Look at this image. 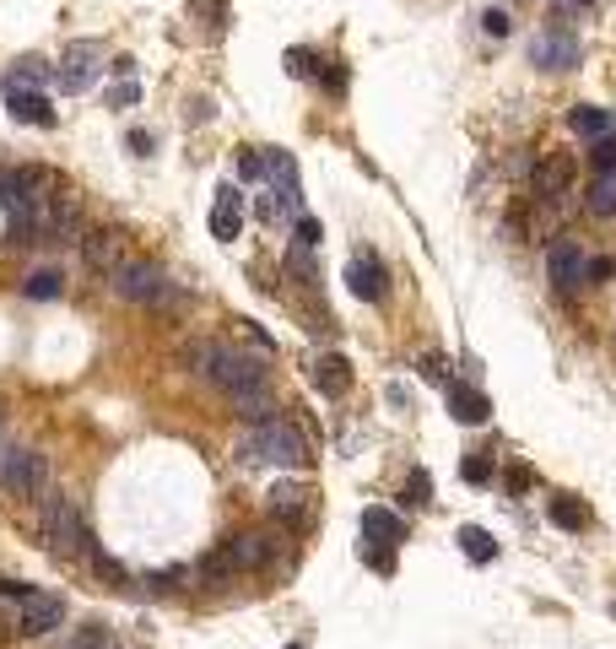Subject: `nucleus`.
Returning a JSON list of instances; mask_svg holds the SVG:
<instances>
[{
	"label": "nucleus",
	"instance_id": "nucleus-1",
	"mask_svg": "<svg viewBox=\"0 0 616 649\" xmlns=\"http://www.w3.org/2000/svg\"><path fill=\"white\" fill-rule=\"evenodd\" d=\"M38 536H44V547L55 552V558H92V531H87V520H82V509H76L65 493H55V487H44L38 493Z\"/></svg>",
	"mask_w": 616,
	"mask_h": 649
},
{
	"label": "nucleus",
	"instance_id": "nucleus-2",
	"mask_svg": "<svg viewBox=\"0 0 616 649\" xmlns=\"http://www.w3.org/2000/svg\"><path fill=\"white\" fill-rule=\"evenodd\" d=\"M184 363H190L206 384H217L222 395L265 384V368L254 363V357H244L238 347H227V341H190V347H184Z\"/></svg>",
	"mask_w": 616,
	"mask_h": 649
},
{
	"label": "nucleus",
	"instance_id": "nucleus-3",
	"mask_svg": "<svg viewBox=\"0 0 616 649\" xmlns=\"http://www.w3.org/2000/svg\"><path fill=\"white\" fill-rule=\"evenodd\" d=\"M238 460H249V466H287V471H298V466H308V439L292 428L287 417L254 422V428H244V439H238Z\"/></svg>",
	"mask_w": 616,
	"mask_h": 649
},
{
	"label": "nucleus",
	"instance_id": "nucleus-4",
	"mask_svg": "<svg viewBox=\"0 0 616 649\" xmlns=\"http://www.w3.org/2000/svg\"><path fill=\"white\" fill-rule=\"evenodd\" d=\"M0 487L17 493V498H38L49 487L44 455H38V449H6V455H0Z\"/></svg>",
	"mask_w": 616,
	"mask_h": 649
},
{
	"label": "nucleus",
	"instance_id": "nucleus-5",
	"mask_svg": "<svg viewBox=\"0 0 616 649\" xmlns=\"http://www.w3.org/2000/svg\"><path fill=\"white\" fill-rule=\"evenodd\" d=\"M109 287H114L119 298H130V303H152V309H157V303L168 298V287H173V282L152 266V260H125V266H119V271L109 276Z\"/></svg>",
	"mask_w": 616,
	"mask_h": 649
},
{
	"label": "nucleus",
	"instance_id": "nucleus-6",
	"mask_svg": "<svg viewBox=\"0 0 616 649\" xmlns=\"http://www.w3.org/2000/svg\"><path fill=\"white\" fill-rule=\"evenodd\" d=\"M222 547H227V558H233L238 574H265V568H276V558H281V536H271V531H238V536H227Z\"/></svg>",
	"mask_w": 616,
	"mask_h": 649
},
{
	"label": "nucleus",
	"instance_id": "nucleus-7",
	"mask_svg": "<svg viewBox=\"0 0 616 649\" xmlns=\"http://www.w3.org/2000/svg\"><path fill=\"white\" fill-rule=\"evenodd\" d=\"M65 622V601L49 590H28L17 601V639H44V633H55Z\"/></svg>",
	"mask_w": 616,
	"mask_h": 649
},
{
	"label": "nucleus",
	"instance_id": "nucleus-8",
	"mask_svg": "<svg viewBox=\"0 0 616 649\" xmlns=\"http://www.w3.org/2000/svg\"><path fill=\"white\" fill-rule=\"evenodd\" d=\"M265 514L281 520L287 531H298V525H308V514H314V487H308V482H287V476H281L271 493H265Z\"/></svg>",
	"mask_w": 616,
	"mask_h": 649
},
{
	"label": "nucleus",
	"instance_id": "nucleus-9",
	"mask_svg": "<svg viewBox=\"0 0 616 649\" xmlns=\"http://www.w3.org/2000/svg\"><path fill=\"white\" fill-rule=\"evenodd\" d=\"M103 49L98 44H71L60 55V65H55V87L60 92H87L92 82H98V71H103Z\"/></svg>",
	"mask_w": 616,
	"mask_h": 649
},
{
	"label": "nucleus",
	"instance_id": "nucleus-10",
	"mask_svg": "<svg viewBox=\"0 0 616 649\" xmlns=\"http://www.w3.org/2000/svg\"><path fill=\"white\" fill-rule=\"evenodd\" d=\"M530 60L541 65V71H573V65H579V38L568 28H541L530 38Z\"/></svg>",
	"mask_w": 616,
	"mask_h": 649
},
{
	"label": "nucleus",
	"instance_id": "nucleus-11",
	"mask_svg": "<svg viewBox=\"0 0 616 649\" xmlns=\"http://www.w3.org/2000/svg\"><path fill=\"white\" fill-rule=\"evenodd\" d=\"M546 271H552L557 293H579V287L589 282V255L579 244H568V238H557V244L546 249Z\"/></svg>",
	"mask_w": 616,
	"mask_h": 649
},
{
	"label": "nucleus",
	"instance_id": "nucleus-12",
	"mask_svg": "<svg viewBox=\"0 0 616 649\" xmlns=\"http://www.w3.org/2000/svg\"><path fill=\"white\" fill-rule=\"evenodd\" d=\"M82 260L92 271L114 276L119 266H125V244H119V233H109V228H87L82 233Z\"/></svg>",
	"mask_w": 616,
	"mask_h": 649
},
{
	"label": "nucleus",
	"instance_id": "nucleus-13",
	"mask_svg": "<svg viewBox=\"0 0 616 649\" xmlns=\"http://www.w3.org/2000/svg\"><path fill=\"white\" fill-rule=\"evenodd\" d=\"M346 282H352V298H363V303H379L384 293H390L384 266L373 255H352V260H346Z\"/></svg>",
	"mask_w": 616,
	"mask_h": 649
},
{
	"label": "nucleus",
	"instance_id": "nucleus-14",
	"mask_svg": "<svg viewBox=\"0 0 616 649\" xmlns=\"http://www.w3.org/2000/svg\"><path fill=\"white\" fill-rule=\"evenodd\" d=\"M568 190H573V157H546V163L535 168V195H541V206H557Z\"/></svg>",
	"mask_w": 616,
	"mask_h": 649
},
{
	"label": "nucleus",
	"instance_id": "nucleus-15",
	"mask_svg": "<svg viewBox=\"0 0 616 649\" xmlns=\"http://www.w3.org/2000/svg\"><path fill=\"white\" fill-rule=\"evenodd\" d=\"M449 417L465 422V428H481L492 417V401L476 390V384H449Z\"/></svg>",
	"mask_w": 616,
	"mask_h": 649
},
{
	"label": "nucleus",
	"instance_id": "nucleus-16",
	"mask_svg": "<svg viewBox=\"0 0 616 649\" xmlns=\"http://www.w3.org/2000/svg\"><path fill=\"white\" fill-rule=\"evenodd\" d=\"M211 233H217V238H238V233H244V195H238L233 184H222V190H217V206H211Z\"/></svg>",
	"mask_w": 616,
	"mask_h": 649
},
{
	"label": "nucleus",
	"instance_id": "nucleus-17",
	"mask_svg": "<svg viewBox=\"0 0 616 649\" xmlns=\"http://www.w3.org/2000/svg\"><path fill=\"white\" fill-rule=\"evenodd\" d=\"M6 103H11V119H22V125H55V109H49L44 92H22V87H6Z\"/></svg>",
	"mask_w": 616,
	"mask_h": 649
},
{
	"label": "nucleus",
	"instance_id": "nucleus-18",
	"mask_svg": "<svg viewBox=\"0 0 616 649\" xmlns=\"http://www.w3.org/2000/svg\"><path fill=\"white\" fill-rule=\"evenodd\" d=\"M363 536L384 541V547H400V541H406V520H400L395 509H379V503H373V509H363Z\"/></svg>",
	"mask_w": 616,
	"mask_h": 649
},
{
	"label": "nucleus",
	"instance_id": "nucleus-19",
	"mask_svg": "<svg viewBox=\"0 0 616 649\" xmlns=\"http://www.w3.org/2000/svg\"><path fill=\"white\" fill-rule=\"evenodd\" d=\"M227 401H233V412L249 422H276V401H271V390H265V384H254V390H238V395H227Z\"/></svg>",
	"mask_w": 616,
	"mask_h": 649
},
{
	"label": "nucleus",
	"instance_id": "nucleus-20",
	"mask_svg": "<svg viewBox=\"0 0 616 649\" xmlns=\"http://www.w3.org/2000/svg\"><path fill=\"white\" fill-rule=\"evenodd\" d=\"M314 384H319L325 395H346V384H352V363H346L341 352L319 357V363H314Z\"/></svg>",
	"mask_w": 616,
	"mask_h": 649
},
{
	"label": "nucleus",
	"instance_id": "nucleus-21",
	"mask_svg": "<svg viewBox=\"0 0 616 649\" xmlns=\"http://www.w3.org/2000/svg\"><path fill=\"white\" fill-rule=\"evenodd\" d=\"M568 125H573V136H584V141L611 136V114H606V109H595V103H573Z\"/></svg>",
	"mask_w": 616,
	"mask_h": 649
},
{
	"label": "nucleus",
	"instance_id": "nucleus-22",
	"mask_svg": "<svg viewBox=\"0 0 616 649\" xmlns=\"http://www.w3.org/2000/svg\"><path fill=\"white\" fill-rule=\"evenodd\" d=\"M589 211H595V217H616V168L611 174H595V184H589Z\"/></svg>",
	"mask_w": 616,
	"mask_h": 649
},
{
	"label": "nucleus",
	"instance_id": "nucleus-23",
	"mask_svg": "<svg viewBox=\"0 0 616 649\" xmlns=\"http://www.w3.org/2000/svg\"><path fill=\"white\" fill-rule=\"evenodd\" d=\"M460 547H465V558H471V563H492V558H498V541L481 531V525H460Z\"/></svg>",
	"mask_w": 616,
	"mask_h": 649
},
{
	"label": "nucleus",
	"instance_id": "nucleus-24",
	"mask_svg": "<svg viewBox=\"0 0 616 649\" xmlns=\"http://www.w3.org/2000/svg\"><path fill=\"white\" fill-rule=\"evenodd\" d=\"M546 509H552V520L562 525V531H584V525H589L584 503H579V498H568V493H557L552 503H546Z\"/></svg>",
	"mask_w": 616,
	"mask_h": 649
},
{
	"label": "nucleus",
	"instance_id": "nucleus-25",
	"mask_svg": "<svg viewBox=\"0 0 616 649\" xmlns=\"http://www.w3.org/2000/svg\"><path fill=\"white\" fill-rule=\"evenodd\" d=\"M238 568H233V558H227V547H217V552H206V558L195 563V579H206V585H222V579H233Z\"/></svg>",
	"mask_w": 616,
	"mask_h": 649
},
{
	"label": "nucleus",
	"instance_id": "nucleus-26",
	"mask_svg": "<svg viewBox=\"0 0 616 649\" xmlns=\"http://www.w3.org/2000/svg\"><path fill=\"white\" fill-rule=\"evenodd\" d=\"M60 293H65L60 271H33L28 282H22V298H38V303H49V298H60Z\"/></svg>",
	"mask_w": 616,
	"mask_h": 649
},
{
	"label": "nucleus",
	"instance_id": "nucleus-27",
	"mask_svg": "<svg viewBox=\"0 0 616 649\" xmlns=\"http://www.w3.org/2000/svg\"><path fill=\"white\" fill-rule=\"evenodd\" d=\"M65 649H114V639H109V628H103V622H82V628L65 639Z\"/></svg>",
	"mask_w": 616,
	"mask_h": 649
},
{
	"label": "nucleus",
	"instance_id": "nucleus-28",
	"mask_svg": "<svg viewBox=\"0 0 616 649\" xmlns=\"http://www.w3.org/2000/svg\"><path fill=\"white\" fill-rule=\"evenodd\" d=\"M49 76L55 71H49L44 60H17V71L6 76V87H38V82H49Z\"/></svg>",
	"mask_w": 616,
	"mask_h": 649
},
{
	"label": "nucleus",
	"instance_id": "nucleus-29",
	"mask_svg": "<svg viewBox=\"0 0 616 649\" xmlns=\"http://www.w3.org/2000/svg\"><path fill=\"white\" fill-rule=\"evenodd\" d=\"M589 168H595V174H611V168H616V136L589 141Z\"/></svg>",
	"mask_w": 616,
	"mask_h": 649
},
{
	"label": "nucleus",
	"instance_id": "nucleus-30",
	"mask_svg": "<svg viewBox=\"0 0 616 649\" xmlns=\"http://www.w3.org/2000/svg\"><path fill=\"white\" fill-rule=\"evenodd\" d=\"M460 476H465L471 487H487V482H492V460H487V455H465V460H460Z\"/></svg>",
	"mask_w": 616,
	"mask_h": 649
},
{
	"label": "nucleus",
	"instance_id": "nucleus-31",
	"mask_svg": "<svg viewBox=\"0 0 616 649\" xmlns=\"http://www.w3.org/2000/svg\"><path fill=\"white\" fill-rule=\"evenodd\" d=\"M363 558H368L373 568H379V574H395V547H384V541H368Z\"/></svg>",
	"mask_w": 616,
	"mask_h": 649
},
{
	"label": "nucleus",
	"instance_id": "nucleus-32",
	"mask_svg": "<svg viewBox=\"0 0 616 649\" xmlns=\"http://www.w3.org/2000/svg\"><path fill=\"white\" fill-rule=\"evenodd\" d=\"M422 379H433V384H444V390H449V357L427 352V357H422Z\"/></svg>",
	"mask_w": 616,
	"mask_h": 649
},
{
	"label": "nucleus",
	"instance_id": "nucleus-33",
	"mask_svg": "<svg viewBox=\"0 0 616 649\" xmlns=\"http://www.w3.org/2000/svg\"><path fill=\"white\" fill-rule=\"evenodd\" d=\"M87 563L98 568L103 579H114V585H119V579H125V568H119V563H114V558H109V552H103V547H92V558H87Z\"/></svg>",
	"mask_w": 616,
	"mask_h": 649
},
{
	"label": "nucleus",
	"instance_id": "nucleus-34",
	"mask_svg": "<svg viewBox=\"0 0 616 649\" xmlns=\"http://www.w3.org/2000/svg\"><path fill=\"white\" fill-rule=\"evenodd\" d=\"M109 103H119V109H130V103H141V87L136 82H130V76H125V82H109Z\"/></svg>",
	"mask_w": 616,
	"mask_h": 649
},
{
	"label": "nucleus",
	"instance_id": "nucleus-35",
	"mask_svg": "<svg viewBox=\"0 0 616 649\" xmlns=\"http://www.w3.org/2000/svg\"><path fill=\"white\" fill-rule=\"evenodd\" d=\"M481 28H487L492 38H508V28H514V22H508V11L492 6V11H481Z\"/></svg>",
	"mask_w": 616,
	"mask_h": 649
},
{
	"label": "nucleus",
	"instance_id": "nucleus-36",
	"mask_svg": "<svg viewBox=\"0 0 616 649\" xmlns=\"http://www.w3.org/2000/svg\"><path fill=\"white\" fill-rule=\"evenodd\" d=\"M406 498L411 503H433V476L417 471V476H411V487H406Z\"/></svg>",
	"mask_w": 616,
	"mask_h": 649
},
{
	"label": "nucleus",
	"instance_id": "nucleus-37",
	"mask_svg": "<svg viewBox=\"0 0 616 649\" xmlns=\"http://www.w3.org/2000/svg\"><path fill=\"white\" fill-rule=\"evenodd\" d=\"M238 174H244V179H265V157L260 152H238Z\"/></svg>",
	"mask_w": 616,
	"mask_h": 649
},
{
	"label": "nucleus",
	"instance_id": "nucleus-38",
	"mask_svg": "<svg viewBox=\"0 0 616 649\" xmlns=\"http://www.w3.org/2000/svg\"><path fill=\"white\" fill-rule=\"evenodd\" d=\"M298 244H303V249L319 244V222H314V217H298Z\"/></svg>",
	"mask_w": 616,
	"mask_h": 649
},
{
	"label": "nucleus",
	"instance_id": "nucleus-39",
	"mask_svg": "<svg viewBox=\"0 0 616 649\" xmlns=\"http://www.w3.org/2000/svg\"><path fill=\"white\" fill-rule=\"evenodd\" d=\"M589 276H600V282H606V276H616V260H611V255L589 260Z\"/></svg>",
	"mask_w": 616,
	"mask_h": 649
},
{
	"label": "nucleus",
	"instance_id": "nucleus-40",
	"mask_svg": "<svg viewBox=\"0 0 616 649\" xmlns=\"http://www.w3.org/2000/svg\"><path fill=\"white\" fill-rule=\"evenodd\" d=\"M287 71H292V76H308V49H292V55H287Z\"/></svg>",
	"mask_w": 616,
	"mask_h": 649
},
{
	"label": "nucleus",
	"instance_id": "nucleus-41",
	"mask_svg": "<svg viewBox=\"0 0 616 649\" xmlns=\"http://www.w3.org/2000/svg\"><path fill=\"white\" fill-rule=\"evenodd\" d=\"M530 482H535V476H530L525 466H519V471H508V487H519V493H525V487H530Z\"/></svg>",
	"mask_w": 616,
	"mask_h": 649
},
{
	"label": "nucleus",
	"instance_id": "nucleus-42",
	"mask_svg": "<svg viewBox=\"0 0 616 649\" xmlns=\"http://www.w3.org/2000/svg\"><path fill=\"white\" fill-rule=\"evenodd\" d=\"M557 6H589V0H557Z\"/></svg>",
	"mask_w": 616,
	"mask_h": 649
},
{
	"label": "nucleus",
	"instance_id": "nucleus-43",
	"mask_svg": "<svg viewBox=\"0 0 616 649\" xmlns=\"http://www.w3.org/2000/svg\"><path fill=\"white\" fill-rule=\"evenodd\" d=\"M611 617H616V601H611Z\"/></svg>",
	"mask_w": 616,
	"mask_h": 649
},
{
	"label": "nucleus",
	"instance_id": "nucleus-44",
	"mask_svg": "<svg viewBox=\"0 0 616 649\" xmlns=\"http://www.w3.org/2000/svg\"><path fill=\"white\" fill-rule=\"evenodd\" d=\"M292 649H303V644H292Z\"/></svg>",
	"mask_w": 616,
	"mask_h": 649
}]
</instances>
